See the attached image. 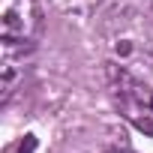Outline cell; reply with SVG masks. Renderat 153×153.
<instances>
[{
	"label": "cell",
	"mask_w": 153,
	"mask_h": 153,
	"mask_svg": "<svg viewBox=\"0 0 153 153\" xmlns=\"http://www.w3.org/2000/svg\"><path fill=\"white\" fill-rule=\"evenodd\" d=\"M111 96L117 111L144 135H153V87L144 84L141 78L129 72H117L114 84H111Z\"/></svg>",
	"instance_id": "obj_1"
},
{
	"label": "cell",
	"mask_w": 153,
	"mask_h": 153,
	"mask_svg": "<svg viewBox=\"0 0 153 153\" xmlns=\"http://www.w3.org/2000/svg\"><path fill=\"white\" fill-rule=\"evenodd\" d=\"M39 33L36 0H0V39L6 45H27Z\"/></svg>",
	"instance_id": "obj_2"
},
{
	"label": "cell",
	"mask_w": 153,
	"mask_h": 153,
	"mask_svg": "<svg viewBox=\"0 0 153 153\" xmlns=\"http://www.w3.org/2000/svg\"><path fill=\"white\" fill-rule=\"evenodd\" d=\"M33 150H36V135H33V132H27V135L15 138L12 144H6V150H3V153H33Z\"/></svg>",
	"instance_id": "obj_3"
},
{
	"label": "cell",
	"mask_w": 153,
	"mask_h": 153,
	"mask_svg": "<svg viewBox=\"0 0 153 153\" xmlns=\"http://www.w3.org/2000/svg\"><path fill=\"white\" fill-rule=\"evenodd\" d=\"M108 153H132V150H108Z\"/></svg>",
	"instance_id": "obj_4"
}]
</instances>
